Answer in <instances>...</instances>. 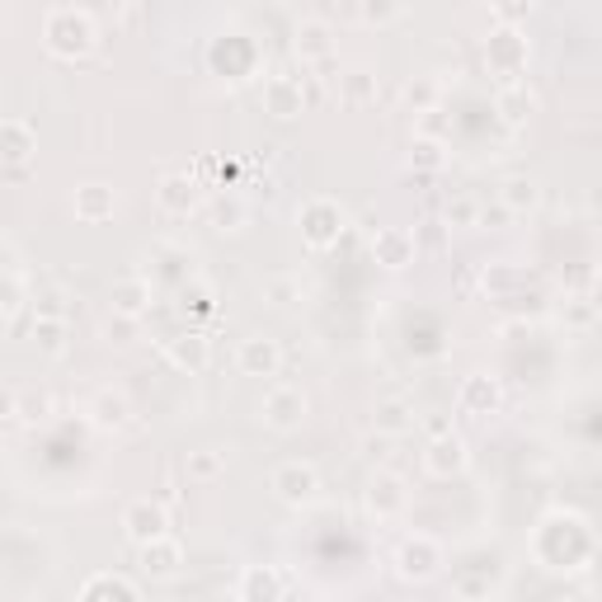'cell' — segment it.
<instances>
[{
	"label": "cell",
	"mask_w": 602,
	"mask_h": 602,
	"mask_svg": "<svg viewBox=\"0 0 602 602\" xmlns=\"http://www.w3.org/2000/svg\"><path fill=\"white\" fill-rule=\"evenodd\" d=\"M99 43V24L90 10H76V6H57L48 10L43 19V48L52 57H62V62H80V57H90Z\"/></svg>",
	"instance_id": "obj_1"
},
{
	"label": "cell",
	"mask_w": 602,
	"mask_h": 602,
	"mask_svg": "<svg viewBox=\"0 0 602 602\" xmlns=\"http://www.w3.org/2000/svg\"><path fill=\"white\" fill-rule=\"evenodd\" d=\"M297 227H301V245L307 250H334L339 245V235H344L349 227V212L334 203V198H307L297 212Z\"/></svg>",
	"instance_id": "obj_2"
},
{
	"label": "cell",
	"mask_w": 602,
	"mask_h": 602,
	"mask_svg": "<svg viewBox=\"0 0 602 602\" xmlns=\"http://www.w3.org/2000/svg\"><path fill=\"white\" fill-rule=\"evenodd\" d=\"M307 414H311V400L301 387H292V381H278V387H269L264 400H259V424L269 433H297L307 424Z\"/></svg>",
	"instance_id": "obj_3"
},
{
	"label": "cell",
	"mask_w": 602,
	"mask_h": 602,
	"mask_svg": "<svg viewBox=\"0 0 602 602\" xmlns=\"http://www.w3.org/2000/svg\"><path fill=\"white\" fill-rule=\"evenodd\" d=\"M443 565H448V555L429 532H414L395 546V574L405 579V584H429V579L443 574Z\"/></svg>",
	"instance_id": "obj_4"
},
{
	"label": "cell",
	"mask_w": 602,
	"mask_h": 602,
	"mask_svg": "<svg viewBox=\"0 0 602 602\" xmlns=\"http://www.w3.org/2000/svg\"><path fill=\"white\" fill-rule=\"evenodd\" d=\"M269 490H273V499L278 504H288V509H311L315 499H320V471L311 466V461H283L273 475H269Z\"/></svg>",
	"instance_id": "obj_5"
},
{
	"label": "cell",
	"mask_w": 602,
	"mask_h": 602,
	"mask_svg": "<svg viewBox=\"0 0 602 602\" xmlns=\"http://www.w3.org/2000/svg\"><path fill=\"white\" fill-rule=\"evenodd\" d=\"M471 466V448H466V438L461 433H433L429 443H424V471L433 480H456V475H466Z\"/></svg>",
	"instance_id": "obj_6"
},
{
	"label": "cell",
	"mask_w": 602,
	"mask_h": 602,
	"mask_svg": "<svg viewBox=\"0 0 602 602\" xmlns=\"http://www.w3.org/2000/svg\"><path fill=\"white\" fill-rule=\"evenodd\" d=\"M528 38L518 33V29H490L485 38V62L494 76H504V80H523L528 71Z\"/></svg>",
	"instance_id": "obj_7"
},
{
	"label": "cell",
	"mask_w": 602,
	"mask_h": 602,
	"mask_svg": "<svg viewBox=\"0 0 602 602\" xmlns=\"http://www.w3.org/2000/svg\"><path fill=\"white\" fill-rule=\"evenodd\" d=\"M363 499H368V513L377 523H391V518L410 509V485H405V475H395V471H372Z\"/></svg>",
	"instance_id": "obj_8"
},
{
	"label": "cell",
	"mask_w": 602,
	"mask_h": 602,
	"mask_svg": "<svg viewBox=\"0 0 602 602\" xmlns=\"http://www.w3.org/2000/svg\"><path fill=\"white\" fill-rule=\"evenodd\" d=\"M123 536L132 546H147V541L170 536V509L160 499H132L123 509Z\"/></svg>",
	"instance_id": "obj_9"
},
{
	"label": "cell",
	"mask_w": 602,
	"mask_h": 602,
	"mask_svg": "<svg viewBox=\"0 0 602 602\" xmlns=\"http://www.w3.org/2000/svg\"><path fill=\"white\" fill-rule=\"evenodd\" d=\"M155 203H160V212H170V217H193L198 208H203V184H198L193 170H170L155 184Z\"/></svg>",
	"instance_id": "obj_10"
},
{
	"label": "cell",
	"mask_w": 602,
	"mask_h": 602,
	"mask_svg": "<svg viewBox=\"0 0 602 602\" xmlns=\"http://www.w3.org/2000/svg\"><path fill=\"white\" fill-rule=\"evenodd\" d=\"M264 113L278 118V123H292V118L307 113V80L278 71L264 80Z\"/></svg>",
	"instance_id": "obj_11"
},
{
	"label": "cell",
	"mask_w": 602,
	"mask_h": 602,
	"mask_svg": "<svg viewBox=\"0 0 602 602\" xmlns=\"http://www.w3.org/2000/svg\"><path fill=\"white\" fill-rule=\"evenodd\" d=\"M137 565H142V579H151V584H170L184 570V541L179 536L147 541V546H137Z\"/></svg>",
	"instance_id": "obj_12"
},
{
	"label": "cell",
	"mask_w": 602,
	"mask_h": 602,
	"mask_svg": "<svg viewBox=\"0 0 602 602\" xmlns=\"http://www.w3.org/2000/svg\"><path fill=\"white\" fill-rule=\"evenodd\" d=\"M499 405H504V381L490 377V372H471L456 387V410L461 414L485 419V414H499Z\"/></svg>",
	"instance_id": "obj_13"
},
{
	"label": "cell",
	"mask_w": 602,
	"mask_h": 602,
	"mask_svg": "<svg viewBox=\"0 0 602 602\" xmlns=\"http://www.w3.org/2000/svg\"><path fill=\"white\" fill-rule=\"evenodd\" d=\"M292 52H297V62H330L334 57V29L325 24L320 14H307V19H297L292 24Z\"/></svg>",
	"instance_id": "obj_14"
},
{
	"label": "cell",
	"mask_w": 602,
	"mask_h": 602,
	"mask_svg": "<svg viewBox=\"0 0 602 602\" xmlns=\"http://www.w3.org/2000/svg\"><path fill=\"white\" fill-rule=\"evenodd\" d=\"M235 368H240V377H278V368H283V344L269 334H245L235 349Z\"/></svg>",
	"instance_id": "obj_15"
},
{
	"label": "cell",
	"mask_w": 602,
	"mask_h": 602,
	"mask_svg": "<svg viewBox=\"0 0 602 602\" xmlns=\"http://www.w3.org/2000/svg\"><path fill=\"white\" fill-rule=\"evenodd\" d=\"M414 254H419L414 231H405V227H377L372 231V259H377L381 269L400 273V269L414 264Z\"/></svg>",
	"instance_id": "obj_16"
},
{
	"label": "cell",
	"mask_w": 602,
	"mask_h": 602,
	"mask_svg": "<svg viewBox=\"0 0 602 602\" xmlns=\"http://www.w3.org/2000/svg\"><path fill=\"white\" fill-rule=\"evenodd\" d=\"M38 151V132L29 118H0V170H24Z\"/></svg>",
	"instance_id": "obj_17"
},
{
	"label": "cell",
	"mask_w": 602,
	"mask_h": 602,
	"mask_svg": "<svg viewBox=\"0 0 602 602\" xmlns=\"http://www.w3.org/2000/svg\"><path fill=\"white\" fill-rule=\"evenodd\" d=\"M288 579L278 565H245L235 579V598L240 602H283Z\"/></svg>",
	"instance_id": "obj_18"
},
{
	"label": "cell",
	"mask_w": 602,
	"mask_h": 602,
	"mask_svg": "<svg viewBox=\"0 0 602 602\" xmlns=\"http://www.w3.org/2000/svg\"><path fill=\"white\" fill-rule=\"evenodd\" d=\"M137 410H132V400L118 391V387H104V391H94V400H90V424L94 429H104V433H128L137 419H132Z\"/></svg>",
	"instance_id": "obj_19"
},
{
	"label": "cell",
	"mask_w": 602,
	"mask_h": 602,
	"mask_svg": "<svg viewBox=\"0 0 602 602\" xmlns=\"http://www.w3.org/2000/svg\"><path fill=\"white\" fill-rule=\"evenodd\" d=\"M165 358H170L174 372L198 377V372H208V363H212V344H208L203 330H184V334L165 339Z\"/></svg>",
	"instance_id": "obj_20"
},
{
	"label": "cell",
	"mask_w": 602,
	"mask_h": 602,
	"mask_svg": "<svg viewBox=\"0 0 602 602\" xmlns=\"http://www.w3.org/2000/svg\"><path fill=\"white\" fill-rule=\"evenodd\" d=\"M109 301H113V315L142 320V315L155 307V283H151L147 273H128V278H118V283H113Z\"/></svg>",
	"instance_id": "obj_21"
},
{
	"label": "cell",
	"mask_w": 602,
	"mask_h": 602,
	"mask_svg": "<svg viewBox=\"0 0 602 602\" xmlns=\"http://www.w3.org/2000/svg\"><path fill=\"white\" fill-rule=\"evenodd\" d=\"M419 424V410L410 395H381L372 405V433L381 438H405Z\"/></svg>",
	"instance_id": "obj_22"
},
{
	"label": "cell",
	"mask_w": 602,
	"mask_h": 602,
	"mask_svg": "<svg viewBox=\"0 0 602 602\" xmlns=\"http://www.w3.org/2000/svg\"><path fill=\"white\" fill-rule=\"evenodd\" d=\"M494 113L504 118L509 128H523L536 113V90L528 86V80H504V86L494 90Z\"/></svg>",
	"instance_id": "obj_23"
},
{
	"label": "cell",
	"mask_w": 602,
	"mask_h": 602,
	"mask_svg": "<svg viewBox=\"0 0 602 602\" xmlns=\"http://www.w3.org/2000/svg\"><path fill=\"white\" fill-rule=\"evenodd\" d=\"M71 212H76V222L99 227V222H109V217L118 212V193L109 184H80L76 198H71Z\"/></svg>",
	"instance_id": "obj_24"
},
{
	"label": "cell",
	"mask_w": 602,
	"mask_h": 602,
	"mask_svg": "<svg viewBox=\"0 0 602 602\" xmlns=\"http://www.w3.org/2000/svg\"><path fill=\"white\" fill-rule=\"evenodd\" d=\"M334 94H339V104H349V109H368L381 99V76L372 67H349L344 76H339Z\"/></svg>",
	"instance_id": "obj_25"
},
{
	"label": "cell",
	"mask_w": 602,
	"mask_h": 602,
	"mask_svg": "<svg viewBox=\"0 0 602 602\" xmlns=\"http://www.w3.org/2000/svg\"><path fill=\"white\" fill-rule=\"evenodd\" d=\"M499 208H504L509 217H528L541 208V184L532 174H509L504 184H499V198H494Z\"/></svg>",
	"instance_id": "obj_26"
},
{
	"label": "cell",
	"mask_w": 602,
	"mask_h": 602,
	"mask_svg": "<svg viewBox=\"0 0 602 602\" xmlns=\"http://www.w3.org/2000/svg\"><path fill=\"white\" fill-rule=\"evenodd\" d=\"M29 339L43 358H67L71 353V320H33Z\"/></svg>",
	"instance_id": "obj_27"
},
{
	"label": "cell",
	"mask_w": 602,
	"mask_h": 602,
	"mask_svg": "<svg viewBox=\"0 0 602 602\" xmlns=\"http://www.w3.org/2000/svg\"><path fill=\"white\" fill-rule=\"evenodd\" d=\"M227 448H198V452H189V461H184V471H189V480H198V485H212L217 475H227Z\"/></svg>",
	"instance_id": "obj_28"
},
{
	"label": "cell",
	"mask_w": 602,
	"mask_h": 602,
	"mask_svg": "<svg viewBox=\"0 0 602 602\" xmlns=\"http://www.w3.org/2000/svg\"><path fill=\"white\" fill-rule=\"evenodd\" d=\"M475 217H480V198L475 193H452L448 208H443V227L448 231H475Z\"/></svg>",
	"instance_id": "obj_29"
},
{
	"label": "cell",
	"mask_w": 602,
	"mask_h": 602,
	"mask_svg": "<svg viewBox=\"0 0 602 602\" xmlns=\"http://www.w3.org/2000/svg\"><path fill=\"white\" fill-rule=\"evenodd\" d=\"M208 212H212L217 231H240V227H245V203H240L235 193H217L208 203Z\"/></svg>",
	"instance_id": "obj_30"
},
{
	"label": "cell",
	"mask_w": 602,
	"mask_h": 602,
	"mask_svg": "<svg viewBox=\"0 0 602 602\" xmlns=\"http://www.w3.org/2000/svg\"><path fill=\"white\" fill-rule=\"evenodd\" d=\"M405 109H414V113H429V109H438V80L433 76H414V80H405Z\"/></svg>",
	"instance_id": "obj_31"
},
{
	"label": "cell",
	"mask_w": 602,
	"mask_h": 602,
	"mask_svg": "<svg viewBox=\"0 0 602 602\" xmlns=\"http://www.w3.org/2000/svg\"><path fill=\"white\" fill-rule=\"evenodd\" d=\"M33 320H71V297L62 288H43L33 297Z\"/></svg>",
	"instance_id": "obj_32"
},
{
	"label": "cell",
	"mask_w": 602,
	"mask_h": 602,
	"mask_svg": "<svg viewBox=\"0 0 602 602\" xmlns=\"http://www.w3.org/2000/svg\"><path fill=\"white\" fill-rule=\"evenodd\" d=\"M443 142H433V137H414L410 142V170H443Z\"/></svg>",
	"instance_id": "obj_33"
},
{
	"label": "cell",
	"mask_w": 602,
	"mask_h": 602,
	"mask_svg": "<svg viewBox=\"0 0 602 602\" xmlns=\"http://www.w3.org/2000/svg\"><path fill=\"white\" fill-rule=\"evenodd\" d=\"M24 424H48L52 419V395L48 391H19V414Z\"/></svg>",
	"instance_id": "obj_34"
},
{
	"label": "cell",
	"mask_w": 602,
	"mask_h": 602,
	"mask_svg": "<svg viewBox=\"0 0 602 602\" xmlns=\"http://www.w3.org/2000/svg\"><path fill=\"white\" fill-rule=\"evenodd\" d=\"M565 325L570 330H593V320H598V307H593V297L589 292H579V297H565Z\"/></svg>",
	"instance_id": "obj_35"
},
{
	"label": "cell",
	"mask_w": 602,
	"mask_h": 602,
	"mask_svg": "<svg viewBox=\"0 0 602 602\" xmlns=\"http://www.w3.org/2000/svg\"><path fill=\"white\" fill-rule=\"evenodd\" d=\"M137 334H142V320H128V315H109L104 320V344H113V349L137 344Z\"/></svg>",
	"instance_id": "obj_36"
},
{
	"label": "cell",
	"mask_w": 602,
	"mask_h": 602,
	"mask_svg": "<svg viewBox=\"0 0 602 602\" xmlns=\"http://www.w3.org/2000/svg\"><path fill=\"white\" fill-rule=\"evenodd\" d=\"M353 14L363 19V24H377V29H381V24H395V19H405L410 10H405V6H377V0H363V6H358Z\"/></svg>",
	"instance_id": "obj_37"
},
{
	"label": "cell",
	"mask_w": 602,
	"mask_h": 602,
	"mask_svg": "<svg viewBox=\"0 0 602 602\" xmlns=\"http://www.w3.org/2000/svg\"><path fill=\"white\" fill-rule=\"evenodd\" d=\"M264 292H269V301H273V307H292V301H297V283H292L288 273L269 278V283H264Z\"/></svg>",
	"instance_id": "obj_38"
},
{
	"label": "cell",
	"mask_w": 602,
	"mask_h": 602,
	"mask_svg": "<svg viewBox=\"0 0 602 602\" xmlns=\"http://www.w3.org/2000/svg\"><path fill=\"white\" fill-rule=\"evenodd\" d=\"M532 14V0H518V6H490V19H499V29H513L518 19Z\"/></svg>",
	"instance_id": "obj_39"
},
{
	"label": "cell",
	"mask_w": 602,
	"mask_h": 602,
	"mask_svg": "<svg viewBox=\"0 0 602 602\" xmlns=\"http://www.w3.org/2000/svg\"><path fill=\"white\" fill-rule=\"evenodd\" d=\"M504 222H513V217L504 208H490V203H480V217H475V231H504Z\"/></svg>",
	"instance_id": "obj_40"
},
{
	"label": "cell",
	"mask_w": 602,
	"mask_h": 602,
	"mask_svg": "<svg viewBox=\"0 0 602 602\" xmlns=\"http://www.w3.org/2000/svg\"><path fill=\"white\" fill-rule=\"evenodd\" d=\"M391 443H395V438H381V433H368V438H363V456H368V461H387Z\"/></svg>",
	"instance_id": "obj_41"
},
{
	"label": "cell",
	"mask_w": 602,
	"mask_h": 602,
	"mask_svg": "<svg viewBox=\"0 0 602 602\" xmlns=\"http://www.w3.org/2000/svg\"><path fill=\"white\" fill-rule=\"evenodd\" d=\"M480 283H485V292H490V288H509L513 273H509V269H485V273H480Z\"/></svg>",
	"instance_id": "obj_42"
},
{
	"label": "cell",
	"mask_w": 602,
	"mask_h": 602,
	"mask_svg": "<svg viewBox=\"0 0 602 602\" xmlns=\"http://www.w3.org/2000/svg\"><path fill=\"white\" fill-rule=\"evenodd\" d=\"M14 414H19V391L0 387V419H14Z\"/></svg>",
	"instance_id": "obj_43"
},
{
	"label": "cell",
	"mask_w": 602,
	"mask_h": 602,
	"mask_svg": "<svg viewBox=\"0 0 602 602\" xmlns=\"http://www.w3.org/2000/svg\"><path fill=\"white\" fill-rule=\"evenodd\" d=\"M0 574H6V565H0Z\"/></svg>",
	"instance_id": "obj_44"
}]
</instances>
